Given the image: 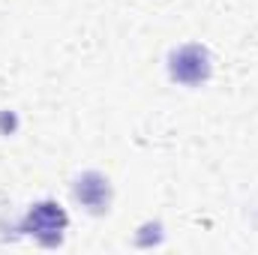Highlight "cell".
<instances>
[{
    "label": "cell",
    "instance_id": "6da1fadb",
    "mask_svg": "<svg viewBox=\"0 0 258 255\" xmlns=\"http://www.w3.org/2000/svg\"><path fill=\"white\" fill-rule=\"evenodd\" d=\"M210 54H207V48L204 45H180L177 51H171V57H168V72H171V78L174 81H180V84H201V81H207L210 78Z\"/></svg>",
    "mask_w": 258,
    "mask_h": 255
},
{
    "label": "cell",
    "instance_id": "7a4b0ae2",
    "mask_svg": "<svg viewBox=\"0 0 258 255\" xmlns=\"http://www.w3.org/2000/svg\"><path fill=\"white\" fill-rule=\"evenodd\" d=\"M63 228H66V213L60 210V204H54V201H42V204H36V207L27 213L21 231H30V234H36V237H42V240L51 243V240L60 237Z\"/></svg>",
    "mask_w": 258,
    "mask_h": 255
},
{
    "label": "cell",
    "instance_id": "3957f363",
    "mask_svg": "<svg viewBox=\"0 0 258 255\" xmlns=\"http://www.w3.org/2000/svg\"><path fill=\"white\" fill-rule=\"evenodd\" d=\"M72 192H75L78 204L87 207L90 213H105L108 204H111V186H108V180H105L99 171L81 174V177L72 183Z\"/></svg>",
    "mask_w": 258,
    "mask_h": 255
}]
</instances>
